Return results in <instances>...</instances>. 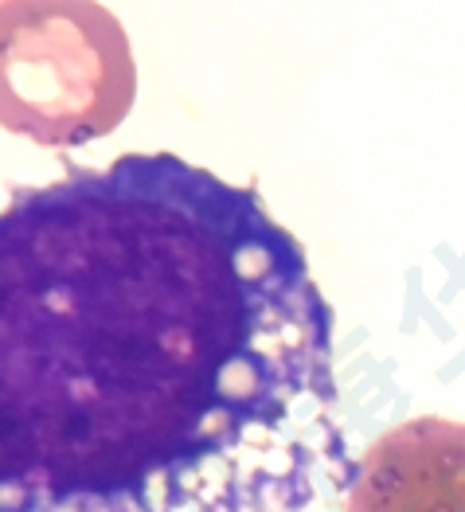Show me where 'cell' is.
<instances>
[{
    "label": "cell",
    "instance_id": "obj_1",
    "mask_svg": "<svg viewBox=\"0 0 465 512\" xmlns=\"http://www.w3.org/2000/svg\"><path fill=\"white\" fill-rule=\"evenodd\" d=\"M352 473L333 305L254 188L126 153L0 212V512H305Z\"/></svg>",
    "mask_w": 465,
    "mask_h": 512
},
{
    "label": "cell",
    "instance_id": "obj_2",
    "mask_svg": "<svg viewBox=\"0 0 465 512\" xmlns=\"http://www.w3.org/2000/svg\"><path fill=\"white\" fill-rule=\"evenodd\" d=\"M133 98V47L106 4L0 0V129L75 149L122 126Z\"/></svg>",
    "mask_w": 465,
    "mask_h": 512
},
{
    "label": "cell",
    "instance_id": "obj_3",
    "mask_svg": "<svg viewBox=\"0 0 465 512\" xmlns=\"http://www.w3.org/2000/svg\"><path fill=\"white\" fill-rule=\"evenodd\" d=\"M348 512H465V423L423 415L380 434L352 473Z\"/></svg>",
    "mask_w": 465,
    "mask_h": 512
}]
</instances>
